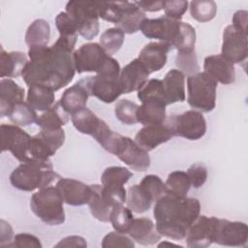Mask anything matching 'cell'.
I'll return each mask as SVG.
<instances>
[{"mask_svg": "<svg viewBox=\"0 0 248 248\" xmlns=\"http://www.w3.org/2000/svg\"><path fill=\"white\" fill-rule=\"evenodd\" d=\"M63 203V197L56 186L42 188L30 199L32 212L49 226H58L65 222Z\"/></svg>", "mask_w": 248, "mask_h": 248, "instance_id": "52a82bcc", "label": "cell"}, {"mask_svg": "<svg viewBox=\"0 0 248 248\" xmlns=\"http://www.w3.org/2000/svg\"><path fill=\"white\" fill-rule=\"evenodd\" d=\"M54 90H52L48 86L42 84H33L28 88L27 103L35 110H47L54 104Z\"/></svg>", "mask_w": 248, "mask_h": 248, "instance_id": "f546056e", "label": "cell"}, {"mask_svg": "<svg viewBox=\"0 0 248 248\" xmlns=\"http://www.w3.org/2000/svg\"><path fill=\"white\" fill-rule=\"evenodd\" d=\"M88 97L89 94L86 88L82 82L78 80L63 92L59 103L69 114H73L76 111L86 108Z\"/></svg>", "mask_w": 248, "mask_h": 248, "instance_id": "83f0119b", "label": "cell"}, {"mask_svg": "<svg viewBox=\"0 0 248 248\" xmlns=\"http://www.w3.org/2000/svg\"><path fill=\"white\" fill-rule=\"evenodd\" d=\"M99 3L95 1H69L66 13L75 21L78 34L92 40L99 33Z\"/></svg>", "mask_w": 248, "mask_h": 248, "instance_id": "9c48e42d", "label": "cell"}, {"mask_svg": "<svg viewBox=\"0 0 248 248\" xmlns=\"http://www.w3.org/2000/svg\"><path fill=\"white\" fill-rule=\"evenodd\" d=\"M120 161L137 171H144L150 166L148 151L140 147L135 140L126 137L123 146L116 155Z\"/></svg>", "mask_w": 248, "mask_h": 248, "instance_id": "7402d4cb", "label": "cell"}, {"mask_svg": "<svg viewBox=\"0 0 248 248\" xmlns=\"http://www.w3.org/2000/svg\"><path fill=\"white\" fill-rule=\"evenodd\" d=\"M75 44L59 37L50 46H31L28 61L23 73L24 82L31 86L42 84L57 91L68 85L75 76L73 50Z\"/></svg>", "mask_w": 248, "mask_h": 248, "instance_id": "6da1fadb", "label": "cell"}, {"mask_svg": "<svg viewBox=\"0 0 248 248\" xmlns=\"http://www.w3.org/2000/svg\"><path fill=\"white\" fill-rule=\"evenodd\" d=\"M200 212L201 203L198 199L169 193L161 197L153 208L158 232L175 240L185 238L189 227L199 217Z\"/></svg>", "mask_w": 248, "mask_h": 248, "instance_id": "7a4b0ae2", "label": "cell"}, {"mask_svg": "<svg viewBox=\"0 0 248 248\" xmlns=\"http://www.w3.org/2000/svg\"><path fill=\"white\" fill-rule=\"evenodd\" d=\"M138 6L145 12H158L164 9L165 1H138Z\"/></svg>", "mask_w": 248, "mask_h": 248, "instance_id": "11a10c76", "label": "cell"}, {"mask_svg": "<svg viewBox=\"0 0 248 248\" xmlns=\"http://www.w3.org/2000/svg\"><path fill=\"white\" fill-rule=\"evenodd\" d=\"M73 57L76 71L81 74L85 72H100L109 55L106 53L100 44L87 43L74 51Z\"/></svg>", "mask_w": 248, "mask_h": 248, "instance_id": "5bb4252c", "label": "cell"}, {"mask_svg": "<svg viewBox=\"0 0 248 248\" xmlns=\"http://www.w3.org/2000/svg\"><path fill=\"white\" fill-rule=\"evenodd\" d=\"M248 241L246 223L214 217L213 242L223 246L245 247Z\"/></svg>", "mask_w": 248, "mask_h": 248, "instance_id": "4fadbf2b", "label": "cell"}, {"mask_svg": "<svg viewBox=\"0 0 248 248\" xmlns=\"http://www.w3.org/2000/svg\"><path fill=\"white\" fill-rule=\"evenodd\" d=\"M173 137L166 121L142 127L135 136V141L146 151L155 149L158 145L167 142Z\"/></svg>", "mask_w": 248, "mask_h": 248, "instance_id": "d6986e66", "label": "cell"}, {"mask_svg": "<svg viewBox=\"0 0 248 248\" xmlns=\"http://www.w3.org/2000/svg\"><path fill=\"white\" fill-rule=\"evenodd\" d=\"M217 12L216 3L212 0H194L190 2L191 16L199 22H207L214 18Z\"/></svg>", "mask_w": 248, "mask_h": 248, "instance_id": "f35d334b", "label": "cell"}, {"mask_svg": "<svg viewBox=\"0 0 248 248\" xmlns=\"http://www.w3.org/2000/svg\"><path fill=\"white\" fill-rule=\"evenodd\" d=\"M28 63L27 56L22 51L7 52L1 46L0 52V77L16 78L22 73Z\"/></svg>", "mask_w": 248, "mask_h": 248, "instance_id": "484cf974", "label": "cell"}, {"mask_svg": "<svg viewBox=\"0 0 248 248\" xmlns=\"http://www.w3.org/2000/svg\"><path fill=\"white\" fill-rule=\"evenodd\" d=\"M247 16H248V13L245 10H239L235 12L232 18V25L236 30L247 34Z\"/></svg>", "mask_w": 248, "mask_h": 248, "instance_id": "f5cc1de1", "label": "cell"}, {"mask_svg": "<svg viewBox=\"0 0 248 248\" xmlns=\"http://www.w3.org/2000/svg\"><path fill=\"white\" fill-rule=\"evenodd\" d=\"M203 69L204 73L222 84H232L235 81L233 64L221 54L206 56L203 62Z\"/></svg>", "mask_w": 248, "mask_h": 248, "instance_id": "ffe728a7", "label": "cell"}, {"mask_svg": "<svg viewBox=\"0 0 248 248\" xmlns=\"http://www.w3.org/2000/svg\"><path fill=\"white\" fill-rule=\"evenodd\" d=\"M134 216L132 210L127 206L117 205L112 207L109 214V222L112 225V228L115 232L121 233H128L133 223Z\"/></svg>", "mask_w": 248, "mask_h": 248, "instance_id": "8d00e7d4", "label": "cell"}, {"mask_svg": "<svg viewBox=\"0 0 248 248\" xmlns=\"http://www.w3.org/2000/svg\"><path fill=\"white\" fill-rule=\"evenodd\" d=\"M9 118L14 123V125L24 127L31 125L34 122L36 123L38 115L35 109L30 107L27 102H21L14 108Z\"/></svg>", "mask_w": 248, "mask_h": 248, "instance_id": "ab89813d", "label": "cell"}, {"mask_svg": "<svg viewBox=\"0 0 248 248\" xmlns=\"http://www.w3.org/2000/svg\"><path fill=\"white\" fill-rule=\"evenodd\" d=\"M162 83L168 105L185 100V77L179 70L171 69L169 71L163 78Z\"/></svg>", "mask_w": 248, "mask_h": 248, "instance_id": "d4e9b609", "label": "cell"}, {"mask_svg": "<svg viewBox=\"0 0 248 248\" xmlns=\"http://www.w3.org/2000/svg\"><path fill=\"white\" fill-rule=\"evenodd\" d=\"M91 186V194L87 202L90 212L100 222H108L111 207L105 201L102 193V185L93 184Z\"/></svg>", "mask_w": 248, "mask_h": 248, "instance_id": "d6a6232c", "label": "cell"}, {"mask_svg": "<svg viewBox=\"0 0 248 248\" xmlns=\"http://www.w3.org/2000/svg\"><path fill=\"white\" fill-rule=\"evenodd\" d=\"M138 108L139 106L136 103L128 99H121L115 104L114 114L121 123L125 125H134L138 123Z\"/></svg>", "mask_w": 248, "mask_h": 248, "instance_id": "b9f144b4", "label": "cell"}, {"mask_svg": "<svg viewBox=\"0 0 248 248\" xmlns=\"http://www.w3.org/2000/svg\"><path fill=\"white\" fill-rule=\"evenodd\" d=\"M120 66L116 59L109 56L104 67L95 76L80 79L89 96H94L100 101L110 104L121 94L119 81Z\"/></svg>", "mask_w": 248, "mask_h": 248, "instance_id": "5b68a950", "label": "cell"}, {"mask_svg": "<svg viewBox=\"0 0 248 248\" xmlns=\"http://www.w3.org/2000/svg\"><path fill=\"white\" fill-rule=\"evenodd\" d=\"M167 193L178 197H187L191 187V182L187 172L183 170H174L168 175L165 182Z\"/></svg>", "mask_w": 248, "mask_h": 248, "instance_id": "e575fe53", "label": "cell"}, {"mask_svg": "<svg viewBox=\"0 0 248 248\" xmlns=\"http://www.w3.org/2000/svg\"><path fill=\"white\" fill-rule=\"evenodd\" d=\"M86 240L78 235H70L61 239L55 247H86Z\"/></svg>", "mask_w": 248, "mask_h": 248, "instance_id": "db71d44e", "label": "cell"}, {"mask_svg": "<svg viewBox=\"0 0 248 248\" xmlns=\"http://www.w3.org/2000/svg\"><path fill=\"white\" fill-rule=\"evenodd\" d=\"M65 141V131L60 129L41 131L31 138L29 155L30 160H49V157L63 145Z\"/></svg>", "mask_w": 248, "mask_h": 248, "instance_id": "7c38bea8", "label": "cell"}, {"mask_svg": "<svg viewBox=\"0 0 248 248\" xmlns=\"http://www.w3.org/2000/svg\"><path fill=\"white\" fill-rule=\"evenodd\" d=\"M140 185L142 187L152 202H156L167 193L165 182H163V180L155 174L145 175L141 179Z\"/></svg>", "mask_w": 248, "mask_h": 248, "instance_id": "7bdbcfd3", "label": "cell"}, {"mask_svg": "<svg viewBox=\"0 0 248 248\" xmlns=\"http://www.w3.org/2000/svg\"><path fill=\"white\" fill-rule=\"evenodd\" d=\"M102 247H128L134 248L135 243L134 241L128 237L125 233H121L118 232H110L102 240Z\"/></svg>", "mask_w": 248, "mask_h": 248, "instance_id": "7dc6e473", "label": "cell"}, {"mask_svg": "<svg viewBox=\"0 0 248 248\" xmlns=\"http://www.w3.org/2000/svg\"><path fill=\"white\" fill-rule=\"evenodd\" d=\"M188 1H165L164 12L167 17L180 20L188 9Z\"/></svg>", "mask_w": 248, "mask_h": 248, "instance_id": "681fc988", "label": "cell"}, {"mask_svg": "<svg viewBox=\"0 0 248 248\" xmlns=\"http://www.w3.org/2000/svg\"><path fill=\"white\" fill-rule=\"evenodd\" d=\"M8 247H31V248H42V243L40 239L31 233H18L14 236L13 241Z\"/></svg>", "mask_w": 248, "mask_h": 248, "instance_id": "f907efd6", "label": "cell"}, {"mask_svg": "<svg viewBox=\"0 0 248 248\" xmlns=\"http://www.w3.org/2000/svg\"><path fill=\"white\" fill-rule=\"evenodd\" d=\"M128 234L141 245H153L161 238L153 221L146 217L134 218Z\"/></svg>", "mask_w": 248, "mask_h": 248, "instance_id": "cb8c5ba5", "label": "cell"}, {"mask_svg": "<svg viewBox=\"0 0 248 248\" xmlns=\"http://www.w3.org/2000/svg\"><path fill=\"white\" fill-rule=\"evenodd\" d=\"M173 137L190 140L202 139L206 132V121L202 112L187 110L181 114H171L166 120Z\"/></svg>", "mask_w": 248, "mask_h": 248, "instance_id": "30bf717a", "label": "cell"}, {"mask_svg": "<svg viewBox=\"0 0 248 248\" xmlns=\"http://www.w3.org/2000/svg\"><path fill=\"white\" fill-rule=\"evenodd\" d=\"M55 186L60 191L64 202L67 204L74 206L87 204L91 194L90 185L73 178L60 177Z\"/></svg>", "mask_w": 248, "mask_h": 248, "instance_id": "ac0fdd59", "label": "cell"}, {"mask_svg": "<svg viewBox=\"0 0 248 248\" xmlns=\"http://www.w3.org/2000/svg\"><path fill=\"white\" fill-rule=\"evenodd\" d=\"M1 150L10 151L19 162L24 163L30 160L29 147L31 136L19 126L13 124H2L0 126Z\"/></svg>", "mask_w": 248, "mask_h": 248, "instance_id": "8fae6325", "label": "cell"}, {"mask_svg": "<svg viewBox=\"0 0 248 248\" xmlns=\"http://www.w3.org/2000/svg\"><path fill=\"white\" fill-rule=\"evenodd\" d=\"M133 176V173L124 167L112 166L107 168L101 176L104 187H122Z\"/></svg>", "mask_w": 248, "mask_h": 248, "instance_id": "d590c367", "label": "cell"}, {"mask_svg": "<svg viewBox=\"0 0 248 248\" xmlns=\"http://www.w3.org/2000/svg\"><path fill=\"white\" fill-rule=\"evenodd\" d=\"M170 50V46L164 42H150L140 51L138 59L149 74L154 73L166 65Z\"/></svg>", "mask_w": 248, "mask_h": 248, "instance_id": "44dd1931", "label": "cell"}, {"mask_svg": "<svg viewBox=\"0 0 248 248\" xmlns=\"http://www.w3.org/2000/svg\"><path fill=\"white\" fill-rule=\"evenodd\" d=\"M175 65L184 76L187 75L188 77L199 73L200 70L195 50L177 52L175 56Z\"/></svg>", "mask_w": 248, "mask_h": 248, "instance_id": "ee69618b", "label": "cell"}, {"mask_svg": "<svg viewBox=\"0 0 248 248\" xmlns=\"http://www.w3.org/2000/svg\"><path fill=\"white\" fill-rule=\"evenodd\" d=\"M217 81L204 72L187 78V102L200 112H210L216 106Z\"/></svg>", "mask_w": 248, "mask_h": 248, "instance_id": "ba28073f", "label": "cell"}, {"mask_svg": "<svg viewBox=\"0 0 248 248\" xmlns=\"http://www.w3.org/2000/svg\"><path fill=\"white\" fill-rule=\"evenodd\" d=\"M191 186L194 188L202 187L207 178V169L202 163H196L189 167L187 170Z\"/></svg>", "mask_w": 248, "mask_h": 248, "instance_id": "c3c4849f", "label": "cell"}, {"mask_svg": "<svg viewBox=\"0 0 248 248\" xmlns=\"http://www.w3.org/2000/svg\"><path fill=\"white\" fill-rule=\"evenodd\" d=\"M148 76V71L138 58L132 60L120 71L119 81L122 94L139 91L147 82Z\"/></svg>", "mask_w": 248, "mask_h": 248, "instance_id": "e0dca14e", "label": "cell"}, {"mask_svg": "<svg viewBox=\"0 0 248 248\" xmlns=\"http://www.w3.org/2000/svg\"><path fill=\"white\" fill-rule=\"evenodd\" d=\"M102 193L105 201L112 208L117 205H122L126 202L127 193L124 186L122 187H104L102 185Z\"/></svg>", "mask_w": 248, "mask_h": 248, "instance_id": "bcb514c9", "label": "cell"}, {"mask_svg": "<svg viewBox=\"0 0 248 248\" xmlns=\"http://www.w3.org/2000/svg\"><path fill=\"white\" fill-rule=\"evenodd\" d=\"M69 120V113L62 108L59 102L53 104L47 110L38 116L36 124L41 129H60Z\"/></svg>", "mask_w": 248, "mask_h": 248, "instance_id": "4dcf8cb0", "label": "cell"}, {"mask_svg": "<svg viewBox=\"0 0 248 248\" xmlns=\"http://www.w3.org/2000/svg\"><path fill=\"white\" fill-rule=\"evenodd\" d=\"M247 34L236 30L232 24L228 25L223 32L221 55L232 64L240 63L247 58Z\"/></svg>", "mask_w": 248, "mask_h": 248, "instance_id": "9a60e30c", "label": "cell"}, {"mask_svg": "<svg viewBox=\"0 0 248 248\" xmlns=\"http://www.w3.org/2000/svg\"><path fill=\"white\" fill-rule=\"evenodd\" d=\"M60 178L53 170L50 160L32 159L21 163L10 175L11 184L25 192L47 187L54 179Z\"/></svg>", "mask_w": 248, "mask_h": 248, "instance_id": "277c9868", "label": "cell"}, {"mask_svg": "<svg viewBox=\"0 0 248 248\" xmlns=\"http://www.w3.org/2000/svg\"><path fill=\"white\" fill-rule=\"evenodd\" d=\"M126 203L132 211L143 213L151 207L152 202L140 184H135L128 189Z\"/></svg>", "mask_w": 248, "mask_h": 248, "instance_id": "836d02e7", "label": "cell"}, {"mask_svg": "<svg viewBox=\"0 0 248 248\" xmlns=\"http://www.w3.org/2000/svg\"><path fill=\"white\" fill-rule=\"evenodd\" d=\"M138 98L140 102L149 100V99H156L161 100L168 106L165 98L164 88L162 80L158 78H152L147 80V82L138 91Z\"/></svg>", "mask_w": 248, "mask_h": 248, "instance_id": "f6af8a7d", "label": "cell"}, {"mask_svg": "<svg viewBox=\"0 0 248 248\" xmlns=\"http://www.w3.org/2000/svg\"><path fill=\"white\" fill-rule=\"evenodd\" d=\"M0 245L1 247H8L14 239V231L11 225L5 220L0 221Z\"/></svg>", "mask_w": 248, "mask_h": 248, "instance_id": "816d5d0a", "label": "cell"}, {"mask_svg": "<svg viewBox=\"0 0 248 248\" xmlns=\"http://www.w3.org/2000/svg\"><path fill=\"white\" fill-rule=\"evenodd\" d=\"M71 121L79 133L89 135L93 138L104 123V120L99 118L88 108H83L71 114Z\"/></svg>", "mask_w": 248, "mask_h": 248, "instance_id": "f1b7e54d", "label": "cell"}, {"mask_svg": "<svg viewBox=\"0 0 248 248\" xmlns=\"http://www.w3.org/2000/svg\"><path fill=\"white\" fill-rule=\"evenodd\" d=\"M163 246H178V247H182L181 245H178L176 243H172V242H168V241H163L160 244H158V247H163Z\"/></svg>", "mask_w": 248, "mask_h": 248, "instance_id": "9f6ffc18", "label": "cell"}, {"mask_svg": "<svg viewBox=\"0 0 248 248\" xmlns=\"http://www.w3.org/2000/svg\"><path fill=\"white\" fill-rule=\"evenodd\" d=\"M24 89L11 78H2L0 81V114L10 116L14 108L23 102Z\"/></svg>", "mask_w": 248, "mask_h": 248, "instance_id": "603a6c76", "label": "cell"}, {"mask_svg": "<svg viewBox=\"0 0 248 248\" xmlns=\"http://www.w3.org/2000/svg\"><path fill=\"white\" fill-rule=\"evenodd\" d=\"M50 38V27L46 20L43 18L35 19L27 28L25 33V43L31 46H47Z\"/></svg>", "mask_w": 248, "mask_h": 248, "instance_id": "1f68e13d", "label": "cell"}, {"mask_svg": "<svg viewBox=\"0 0 248 248\" xmlns=\"http://www.w3.org/2000/svg\"><path fill=\"white\" fill-rule=\"evenodd\" d=\"M166 103L161 100L149 99L141 102L137 110L138 122L143 126L161 124L166 121Z\"/></svg>", "mask_w": 248, "mask_h": 248, "instance_id": "4316f807", "label": "cell"}, {"mask_svg": "<svg viewBox=\"0 0 248 248\" xmlns=\"http://www.w3.org/2000/svg\"><path fill=\"white\" fill-rule=\"evenodd\" d=\"M55 25L59 32V37H62L76 45L78 32L75 21L68 13L60 12L55 17Z\"/></svg>", "mask_w": 248, "mask_h": 248, "instance_id": "60d3db41", "label": "cell"}, {"mask_svg": "<svg viewBox=\"0 0 248 248\" xmlns=\"http://www.w3.org/2000/svg\"><path fill=\"white\" fill-rule=\"evenodd\" d=\"M125 39V33L117 28L111 27L102 33L100 37V45L108 55L116 53L122 46Z\"/></svg>", "mask_w": 248, "mask_h": 248, "instance_id": "74e56055", "label": "cell"}, {"mask_svg": "<svg viewBox=\"0 0 248 248\" xmlns=\"http://www.w3.org/2000/svg\"><path fill=\"white\" fill-rule=\"evenodd\" d=\"M142 34L149 39H158L179 51L195 50L196 30L181 20L171 19L166 16L157 18H145L141 24Z\"/></svg>", "mask_w": 248, "mask_h": 248, "instance_id": "3957f363", "label": "cell"}, {"mask_svg": "<svg viewBox=\"0 0 248 248\" xmlns=\"http://www.w3.org/2000/svg\"><path fill=\"white\" fill-rule=\"evenodd\" d=\"M99 17L114 23L124 33L134 34L140 29L146 16L136 2H100Z\"/></svg>", "mask_w": 248, "mask_h": 248, "instance_id": "8992f818", "label": "cell"}, {"mask_svg": "<svg viewBox=\"0 0 248 248\" xmlns=\"http://www.w3.org/2000/svg\"><path fill=\"white\" fill-rule=\"evenodd\" d=\"M214 216L202 215L189 227L186 233L187 246L190 248H205L213 243Z\"/></svg>", "mask_w": 248, "mask_h": 248, "instance_id": "2e32d148", "label": "cell"}]
</instances>
